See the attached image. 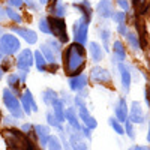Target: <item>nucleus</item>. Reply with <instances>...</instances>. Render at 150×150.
<instances>
[{"label":"nucleus","instance_id":"ea45409f","mask_svg":"<svg viewBox=\"0 0 150 150\" xmlns=\"http://www.w3.org/2000/svg\"><path fill=\"white\" fill-rule=\"evenodd\" d=\"M81 135L84 137L86 140H90V138H92V129H89L87 126H84V125H83V128H81Z\"/></svg>","mask_w":150,"mask_h":150},{"label":"nucleus","instance_id":"20e7f679","mask_svg":"<svg viewBox=\"0 0 150 150\" xmlns=\"http://www.w3.org/2000/svg\"><path fill=\"white\" fill-rule=\"evenodd\" d=\"M74 102H75V108H77V112H78V117H80L81 123L84 125V126H87L89 129H92V131L98 128V122L89 112V108H87V105L84 102V98H81L78 95V96H75Z\"/></svg>","mask_w":150,"mask_h":150},{"label":"nucleus","instance_id":"0eeeda50","mask_svg":"<svg viewBox=\"0 0 150 150\" xmlns=\"http://www.w3.org/2000/svg\"><path fill=\"white\" fill-rule=\"evenodd\" d=\"M50 20V26H51V35L56 36V39L60 41L62 44L69 42V36H68V27L63 18H57V17H48Z\"/></svg>","mask_w":150,"mask_h":150},{"label":"nucleus","instance_id":"a19ab883","mask_svg":"<svg viewBox=\"0 0 150 150\" xmlns=\"http://www.w3.org/2000/svg\"><path fill=\"white\" fill-rule=\"evenodd\" d=\"M116 3L123 9V12L129 9V2H128V0H116Z\"/></svg>","mask_w":150,"mask_h":150},{"label":"nucleus","instance_id":"7c9ffc66","mask_svg":"<svg viewBox=\"0 0 150 150\" xmlns=\"http://www.w3.org/2000/svg\"><path fill=\"white\" fill-rule=\"evenodd\" d=\"M47 123H48V126H51V128H56V129H59V132H65L63 125H62L60 122H57V119L54 117V114H53V112H47Z\"/></svg>","mask_w":150,"mask_h":150},{"label":"nucleus","instance_id":"864d4df0","mask_svg":"<svg viewBox=\"0 0 150 150\" xmlns=\"http://www.w3.org/2000/svg\"><path fill=\"white\" fill-rule=\"evenodd\" d=\"M2 75H3V71H2V68H0V81H2Z\"/></svg>","mask_w":150,"mask_h":150},{"label":"nucleus","instance_id":"ddd939ff","mask_svg":"<svg viewBox=\"0 0 150 150\" xmlns=\"http://www.w3.org/2000/svg\"><path fill=\"white\" fill-rule=\"evenodd\" d=\"M144 110L141 107V104L138 101H134L131 104V110H129V117L128 120L134 125H143L144 123Z\"/></svg>","mask_w":150,"mask_h":150},{"label":"nucleus","instance_id":"de8ad7c7","mask_svg":"<svg viewBox=\"0 0 150 150\" xmlns=\"http://www.w3.org/2000/svg\"><path fill=\"white\" fill-rule=\"evenodd\" d=\"M146 101H147V104H149V107H150V87H149V86L146 87Z\"/></svg>","mask_w":150,"mask_h":150},{"label":"nucleus","instance_id":"1a4fd4ad","mask_svg":"<svg viewBox=\"0 0 150 150\" xmlns=\"http://www.w3.org/2000/svg\"><path fill=\"white\" fill-rule=\"evenodd\" d=\"M20 96H21V108L24 111V114L29 116V114H32V111L33 112L38 111L36 101H35V98H33V95H32V92L29 89H24V92Z\"/></svg>","mask_w":150,"mask_h":150},{"label":"nucleus","instance_id":"4c0bfd02","mask_svg":"<svg viewBox=\"0 0 150 150\" xmlns=\"http://www.w3.org/2000/svg\"><path fill=\"white\" fill-rule=\"evenodd\" d=\"M17 120H18V119L12 117V116H11V117L8 116V117L3 119V123L6 125V126H9V128H17Z\"/></svg>","mask_w":150,"mask_h":150},{"label":"nucleus","instance_id":"c9c22d12","mask_svg":"<svg viewBox=\"0 0 150 150\" xmlns=\"http://www.w3.org/2000/svg\"><path fill=\"white\" fill-rule=\"evenodd\" d=\"M125 134H126L131 140H135V137H137L135 129H134V123H131L129 120L125 122Z\"/></svg>","mask_w":150,"mask_h":150},{"label":"nucleus","instance_id":"f3484780","mask_svg":"<svg viewBox=\"0 0 150 150\" xmlns=\"http://www.w3.org/2000/svg\"><path fill=\"white\" fill-rule=\"evenodd\" d=\"M96 12L101 18H111L112 14H114L112 2L111 0H99V3L96 6Z\"/></svg>","mask_w":150,"mask_h":150},{"label":"nucleus","instance_id":"5fc2aeb1","mask_svg":"<svg viewBox=\"0 0 150 150\" xmlns=\"http://www.w3.org/2000/svg\"><path fill=\"white\" fill-rule=\"evenodd\" d=\"M0 122H2V114H0Z\"/></svg>","mask_w":150,"mask_h":150},{"label":"nucleus","instance_id":"39448f33","mask_svg":"<svg viewBox=\"0 0 150 150\" xmlns=\"http://www.w3.org/2000/svg\"><path fill=\"white\" fill-rule=\"evenodd\" d=\"M89 24L90 20L86 17H80L72 26V35H74V41L80 44V45H86L87 44V35H89Z\"/></svg>","mask_w":150,"mask_h":150},{"label":"nucleus","instance_id":"e433bc0d","mask_svg":"<svg viewBox=\"0 0 150 150\" xmlns=\"http://www.w3.org/2000/svg\"><path fill=\"white\" fill-rule=\"evenodd\" d=\"M112 21L117 23V26L119 24H125V20H126V12H123V11H117L112 14Z\"/></svg>","mask_w":150,"mask_h":150},{"label":"nucleus","instance_id":"3c124183","mask_svg":"<svg viewBox=\"0 0 150 150\" xmlns=\"http://www.w3.org/2000/svg\"><path fill=\"white\" fill-rule=\"evenodd\" d=\"M147 141L150 143V126H149V134H147Z\"/></svg>","mask_w":150,"mask_h":150},{"label":"nucleus","instance_id":"5701e85b","mask_svg":"<svg viewBox=\"0 0 150 150\" xmlns=\"http://www.w3.org/2000/svg\"><path fill=\"white\" fill-rule=\"evenodd\" d=\"M51 107H53V114L57 119V122H60L62 125H63L66 122V117H65V111H66L65 110V104L59 99V101H56Z\"/></svg>","mask_w":150,"mask_h":150},{"label":"nucleus","instance_id":"a878e982","mask_svg":"<svg viewBox=\"0 0 150 150\" xmlns=\"http://www.w3.org/2000/svg\"><path fill=\"white\" fill-rule=\"evenodd\" d=\"M59 99H60V96H59L57 92L53 90V89H47V90L42 93V101H44V104H45L47 107H51L56 101H59Z\"/></svg>","mask_w":150,"mask_h":150},{"label":"nucleus","instance_id":"423d86ee","mask_svg":"<svg viewBox=\"0 0 150 150\" xmlns=\"http://www.w3.org/2000/svg\"><path fill=\"white\" fill-rule=\"evenodd\" d=\"M0 50H2V53L6 54V56L17 54L21 50L18 38L12 33H3L0 36Z\"/></svg>","mask_w":150,"mask_h":150},{"label":"nucleus","instance_id":"2eb2a0df","mask_svg":"<svg viewBox=\"0 0 150 150\" xmlns=\"http://www.w3.org/2000/svg\"><path fill=\"white\" fill-rule=\"evenodd\" d=\"M65 117H66V122H68V126L81 132V128H83V123L78 117V112L75 110V107H68L66 111H65Z\"/></svg>","mask_w":150,"mask_h":150},{"label":"nucleus","instance_id":"473e14b6","mask_svg":"<svg viewBox=\"0 0 150 150\" xmlns=\"http://www.w3.org/2000/svg\"><path fill=\"white\" fill-rule=\"evenodd\" d=\"M99 36H101V39H102V44H104V48H105V51H110V30L107 27H102L101 30H99Z\"/></svg>","mask_w":150,"mask_h":150},{"label":"nucleus","instance_id":"72a5a7b5","mask_svg":"<svg viewBox=\"0 0 150 150\" xmlns=\"http://www.w3.org/2000/svg\"><path fill=\"white\" fill-rule=\"evenodd\" d=\"M6 17H8L11 21L17 23V24H21V23H23L21 14H20V12H17L15 9H12V8H6Z\"/></svg>","mask_w":150,"mask_h":150},{"label":"nucleus","instance_id":"8fccbe9b","mask_svg":"<svg viewBox=\"0 0 150 150\" xmlns=\"http://www.w3.org/2000/svg\"><path fill=\"white\" fill-rule=\"evenodd\" d=\"M132 2H134V5H140V3L144 2V0H132Z\"/></svg>","mask_w":150,"mask_h":150},{"label":"nucleus","instance_id":"a18cd8bd","mask_svg":"<svg viewBox=\"0 0 150 150\" xmlns=\"http://www.w3.org/2000/svg\"><path fill=\"white\" fill-rule=\"evenodd\" d=\"M128 150H150V147L149 146H140V144H137V146L129 147Z\"/></svg>","mask_w":150,"mask_h":150},{"label":"nucleus","instance_id":"cd10ccee","mask_svg":"<svg viewBox=\"0 0 150 150\" xmlns=\"http://www.w3.org/2000/svg\"><path fill=\"white\" fill-rule=\"evenodd\" d=\"M47 149L48 150H63V143H62L60 137L59 135H51V137H50Z\"/></svg>","mask_w":150,"mask_h":150},{"label":"nucleus","instance_id":"6ab92c4d","mask_svg":"<svg viewBox=\"0 0 150 150\" xmlns=\"http://www.w3.org/2000/svg\"><path fill=\"white\" fill-rule=\"evenodd\" d=\"M72 6L75 9H78V12L81 14V17H86L92 21V17H93V8L90 5L89 0H80L78 3H72Z\"/></svg>","mask_w":150,"mask_h":150},{"label":"nucleus","instance_id":"79ce46f5","mask_svg":"<svg viewBox=\"0 0 150 150\" xmlns=\"http://www.w3.org/2000/svg\"><path fill=\"white\" fill-rule=\"evenodd\" d=\"M9 5L11 6H14V8H21L24 5V0H8Z\"/></svg>","mask_w":150,"mask_h":150},{"label":"nucleus","instance_id":"f704fd0d","mask_svg":"<svg viewBox=\"0 0 150 150\" xmlns=\"http://www.w3.org/2000/svg\"><path fill=\"white\" fill-rule=\"evenodd\" d=\"M39 29H41V32L45 33V35H51V26H50L48 17H42V18L39 20Z\"/></svg>","mask_w":150,"mask_h":150},{"label":"nucleus","instance_id":"4be33fe9","mask_svg":"<svg viewBox=\"0 0 150 150\" xmlns=\"http://www.w3.org/2000/svg\"><path fill=\"white\" fill-rule=\"evenodd\" d=\"M89 51H90V56H92V60L95 63H99L104 57V48L99 45L98 42H90L89 44Z\"/></svg>","mask_w":150,"mask_h":150},{"label":"nucleus","instance_id":"aec40b11","mask_svg":"<svg viewBox=\"0 0 150 150\" xmlns=\"http://www.w3.org/2000/svg\"><path fill=\"white\" fill-rule=\"evenodd\" d=\"M119 72H120V78H122V87L125 92H129L131 89V72H129V68L125 65V63H119Z\"/></svg>","mask_w":150,"mask_h":150},{"label":"nucleus","instance_id":"9b49d317","mask_svg":"<svg viewBox=\"0 0 150 150\" xmlns=\"http://www.w3.org/2000/svg\"><path fill=\"white\" fill-rule=\"evenodd\" d=\"M90 78L96 84H110L111 83V74L108 69L101 68V66H95L90 71Z\"/></svg>","mask_w":150,"mask_h":150},{"label":"nucleus","instance_id":"7ed1b4c3","mask_svg":"<svg viewBox=\"0 0 150 150\" xmlns=\"http://www.w3.org/2000/svg\"><path fill=\"white\" fill-rule=\"evenodd\" d=\"M2 98H3V104H5V107L8 108L9 114H11L12 117H15V119H23V117H24V111H23V108H21V102L18 101L17 95L12 92L9 87L3 89V92H2Z\"/></svg>","mask_w":150,"mask_h":150},{"label":"nucleus","instance_id":"9d476101","mask_svg":"<svg viewBox=\"0 0 150 150\" xmlns=\"http://www.w3.org/2000/svg\"><path fill=\"white\" fill-rule=\"evenodd\" d=\"M12 33H15L17 36H20L23 41H26L27 44L33 45L38 42V35L36 32H33L32 29H27V27H23V26H11L9 29Z\"/></svg>","mask_w":150,"mask_h":150},{"label":"nucleus","instance_id":"c85d7f7f","mask_svg":"<svg viewBox=\"0 0 150 150\" xmlns=\"http://www.w3.org/2000/svg\"><path fill=\"white\" fill-rule=\"evenodd\" d=\"M126 41H128V44H129V47L134 50V51H138V50L141 48V45H140V38L137 36V35H134V33H131V32H128L126 33Z\"/></svg>","mask_w":150,"mask_h":150},{"label":"nucleus","instance_id":"dca6fc26","mask_svg":"<svg viewBox=\"0 0 150 150\" xmlns=\"http://www.w3.org/2000/svg\"><path fill=\"white\" fill-rule=\"evenodd\" d=\"M114 116H116V119H117L120 123H123V122L128 120L129 111H128V104H126V101H125V98H120L119 101H117V104H116V107H114Z\"/></svg>","mask_w":150,"mask_h":150},{"label":"nucleus","instance_id":"09e8293b","mask_svg":"<svg viewBox=\"0 0 150 150\" xmlns=\"http://www.w3.org/2000/svg\"><path fill=\"white\" fill-rule=\"evenodd\" d=\"M50 2H51V0H39L41 5H47V3H50Z\"/></svg>","mask_w":150,"mask_h":150},{"label":"nucleus","instance_id":"f8f14e48","mask_svg":"<svg viewBox=\"0 0 150 150\" xmlns=\"http://www.w3.org/2000/svg\"><path fill=\"white\" fill-rule=\"evenodd\" d=\"M33 132L36 135L38 144H39L42 149H45L47 144H48L50 137H51V129H50V126H45V125H35Z\"/></svg>","mask_w":150,"mask_h":150},{"label":"nucleus","instance_id":"58836bf2","mask_svg":"<svg viewBox=\"0 0 150 150\" xmlns=\"http://www.w3.org/2000/svg\"><path fill=\"white\" fill-rule=\"evenodd\" d=\"M33 126H35V125L33 123H23L21 125V126H20V129L24 132V134H30V132H33Z\"/></svg>","mask_w":150,"mask_h":150},{"label":"nucleus","instance_id":"37998d69","mask_svg":"<svg viewBox=\"0 0 150 150\" xmlns=\"http://www.w3.org/2000/svg\"><path fill=\"white\" fill-rule=\"evenodd\" d=\"M24 3L27 5V8H29V9L38 11V5H36V2H35V0H24Z\"/></svg>","mask_w":150,"mask_h":150},{"label":"nucleus","instance_id":"c756f323","mask_svg":"<svg viewBox=\"0 0 150 150\" xmlns=\"http://www.w3.org/2000/svg\"><path fill=\"white\" fill-rule=\"evenodd\" d=\"M45 44L53 50L56 56H62V54H63V50H62V42H60V41H57L56 38H51V39H48Z\"/></svg>","mask_w":150,"mask_h":150},{"label":"nucleus","instance_id":"393cba45","mask_svg":"<svg viewBox=\"0 0 150 150\" xmlns=\"http://www.w3.org/2000/svg\"><path fill=\"white\" fill-rule=\"evenodd\" d=\"M33 56H35V66H36V69L39 72H48V63H47V60L44 59V56L41 54L39 50H36V51L33 53Z\"/></svg>","mask_w":150,"mask_h":150},{"label":"nucleus","instance_id":"bb28decb","mask_svg":"<svg viewBox=\"0 0 150 150\" xmlns=\"http://www.w3.org/2000/svg\"><path fill=\"white\" fill-rule=\"evenodd\" d=\"M6 81H8V86H9V89L12 90V92H20V84H21V81H20V77H18V74H9L8 75V78H6ZM23 86V84H21Z\"/></svg>","mask_w":150,"mask_h":150},{"label":"nucleus","instance_id":"b1692460","mask_svg":"<svg viewBox=\"0 0 150 150\" xmlns=\"http://www.w3.org/2000/svg\"><path fill=\"white\" fill-rule=\"evenodd\" d=\"M39 48H41L39 51H41V54L44 56V59L47 60V63H48V65H54V63H56V60H57V56L54 54L53 50L50 48L47 44H42Z\"/></svg>","mask_w":150,"mask_h":150},{"label":"nucleus","instance_id":"a211bd4d","mask_svg":"<svg viewBox=\"0 0 150 150\" xmlns=\"http://www.w3.org/2000/svg\"><path fill=\"white\" fill-rule=\"evenodd\" d=\"M50 14H51V17H57V18H63L66 15V6L65 3L62 2V0H51L50 2Z\"/></svg>","mask_w":150,"mask_h":150},{"label":"nucleus","instance_id":"603ef678","mask_svg":"<svg viewBox=\"0 0 150 150\" xmlns=\"http://www.w3.org/2000/svg\"><path fill=\"white\" fill-rule=\"evenodd\" d=\"M3 60V53H2V50H0V62Z\"/></svg>","mask_w":150,"mask_h":150},{"label":"nucleus","instance_id":"6e6552de","mask_svg":"<svg viewBox=\"0 0 150 150\" xmlns=\"http://www.w3.org/2000/svg\"><path fill=\"white\" fill-rule=\"evenodd\" d=\"M35 63V56L30 48H24L17 56V68L23 72H29Z\"/></svg>","mask_w":150,"mask_h":150},{"label":"nucleus","instance_id":"f257e3e1","mask_svg":"<svg viewBox=\"0 0 150 150\" xmlns=\"http://www.w3.org/2000/svg\"><path fill=\"white\" fill-rule=\"evenodd\" d=\"M2 137L8 150H42V147L38 144L35 132L27 135L20 128H6L2 132Z\"/></svg>","mask_w":150,"mask_h":150},{"label":"nucleus","instance_id":"49530a36","mask_svg":"<svg viewBox=\"0 0 150 150\" xmlns=\"http://www.w3.org/2000/svg\"><path fill=\"white\" fill-rule=\"evenodd\" d=\"M5 17H6V9H3V6L0 5V23L5 20Z\"/></svg>","mask_w":150,"mask_h":150},{"label":"nucleus","instance_id":"f03ea898","mask_svg":"<svg viewBox=\"0 0 150 150\" xmlns=\"http://www.w3.org/2000/svg\"><path fill=\"white\" fill-rule=\"evenodd\" d=\"M63 68H65V74L68 77H75L80 75L86 66V50L83 45L74 42L69 44L68 48H65L63 54Z\"/></svg>","mask_w":150,"mask_h":150},{"label":"nucleus","instance_id":"c03bdc74","mask_svg":"<svg viewBox=\"0 0 150 150\" xmlns=\"http://www.w3.org/2000/svg\"><path fill=\"white\" fill-rule=\"evenodd\" d=\"M117 32H119L120 35H123V36H126V33H128L126 24H119V26H117Z\"/></svg>","mask_w":150,"mask_h":150},{"label":"nucleus","instance_id":"412c9836","mask_svg":"<svg viewBox=\"0 0 150 150\" xmlns=\"http://www.w3.org/2000/svg\"><path fill=\"white\" fill-rule=\"evenodd\" d=\"M112 56H114V63H123V60L126 59V50L122 41H114L112 42Z\"/></svg>","mask_w":150,"mask_h":150},{"label":"nucleus","instance_id":"4468645a","mask_svg":"<svg viewBox=\"0 0 150 150\" xmlns=\"http://www.w3.org/2000/svg\"><path fill=\"white\" fill-rule=\"evenodd\" d=\"M87 84H89V78H87V75H84V74H80V75H75V77L68 78V86H69V89L72 92L86 90Z\"/></svg>","mask_w":150,"mask_h":150},{"label":"nucleus","instance_id":"2f4dec72","mask_svg":"<svg viewBox=\"0 0 150 150\" xmlns=\"http://www.w3.org/2000/svg\"><path fill=\"white\" fill-rule=\"evenodd\" d=\"M108 125L112 128V131H114L117 135H123L125 134V126H122V123L116 117H110L108 119Z\"/></svg>","mask_w":150,"mask_h":150}]
</instances>
